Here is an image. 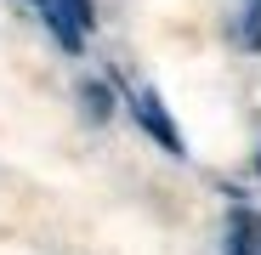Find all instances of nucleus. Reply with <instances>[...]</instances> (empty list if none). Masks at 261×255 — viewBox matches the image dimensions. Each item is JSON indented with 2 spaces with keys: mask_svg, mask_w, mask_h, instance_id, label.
Wrapping results in <instances>:
<instances>
[{
  "mask_svg": "<svg viewBox=\"0 0 261 255\" xmlns=\"http://www.w3.org/2000/svg\"><path fill=\"white\" fill-rule=\"evenodd\" d=\"M34 6H40V17L57 29L63 46L80 51V34H85V23H91V0H34Z\"/></svg>",
  "mask_w": 261,
  "mask_h": 255,
  "instance_id": "nucleus-1",
  "label": "nucleus"
},
{
  "mask_svg": "<svg viewBox=\"0 0 261 255\" xmlns=\"http://www.w3.org/2000/svg\"><path fill=\"white\" fill-rule=\"evenodd\" d=\"M244 46L261 51V0H250V6H244Z\"/></svg>",
  "mask_w": 261,
  "mask_h": 255,
  "instance_id": "nucleus-4",
  "label": "nucleus"
},
{
  "mask_svg": "<svg viewBox=\"0 0 261 255\" xmlns=\"http://www.w3.org/2000/svg\"><path fill=\"white\" fill-rule=\"evenodd\" d=\"M130 108H137V119H142V131L165 148V153H188L182 148V131H176V125H170V114H165V102L153 97V91H137V102H130Z\"/></svg>",
  "mask_w": 261,
  "mask_h": 255,
  "instance_id": "nucleus-2",
  "label": "nucleus"
},
{
  "mask_svg": "<svg viewBox=\"0 0 261 255\" xmlns=\"http://www.w3.org/2000/svg\"><path fill=\"white\" fill-rule=\"evenodd\" d=\"M85 102H91V114H97V119L108 114V91H102V85H85Z\"/></svg>",
  "mask_w": 261,
  "mask_h": 255,
  "instance_id": "nucleus-5",
  "label": "nucleus"
},
{
  "mask_svg": "<svg viewBox=\"0 0 261 255\" xmlns=\"http://www.w3.org/2000/svg\"><path fill=\"white\" fill-rule=\"evenodd\" d=\"M227 255H261V216L255 210H233L227 216Z\"/></svg>",
  "mask_w": 261,
  "mask_h": 255,
  "instance_id": "nucleus-3",
  "label": "nucleus"
}]
</instances>
